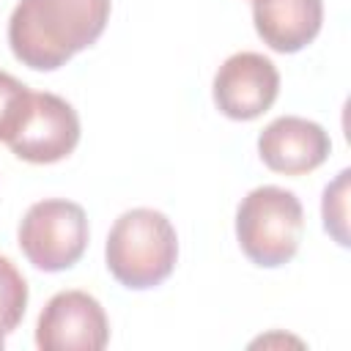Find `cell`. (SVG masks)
Masks as SVG:
<instances>
[{"mask_svg": "<svg viewBox=\"0 0 351 351\" xmlns=\"http://www.w3.org/2000/svg\"><path fill=\"white\" fill-rule=\"evenodd\" d=\"M107 340V313L85 291H60L38 313L36 346L41 351H101Z\"/></svg>", "mask_w": 351, "mask_h": 351, "instance_id": "5b68a950", "label": "cell"}, {"mask_svg": "<svg viewBox=\"0 0 351 351\" xmlns=\"http://www.w3.org/2000/svg\"><path fill=\"white\" fill-rule=\"evenodd\" d=\"M348 170H340L337 178L324 189V203H321V214H324V228L326 233H332V239L340 247H348Z\"/></svg>", "mask_w": 351, "mask_h": 351, "instance_id": "7c38bea8", "label": "cell"}, {"mask_svg": "<svg viewBox=\"0 0 351 351\" xmlns=\"http://www.w3.org/2000/svg\"><path fill=\"white\" fill-rule=\"evenodd\" d=\"M329 132L299 115H280L258 134L261 162L282 176H304L329 159Z\"/></svg>", "mask_w": 351, "mask_h": 351, "instance_id": "ba28073f", "label": "cell"}, {"mask_svg": "<svg viewBox=\"0 0 351 351\" xmlns=\"http://www.w3.org/2000/svg\"><path fill=\"white\" fill-rule=\"evenodd\" d=\"M252 22L261 41L282 55L304 49L324 22L321 0H252Z\"/></svg>", "mask_w": 351, "mask_h": 351, "instance_id": "9c48e42d", "label": "cell"}, {"mask_svg": "<svg viewBox=\"0 0 351 351\" xmlns=\"http://www.w3.org/2000/svg\"><path fill=\"white\" fill-rule=\"evenodd\" d=\"M3 343H5V332L0 329V348H3Z\"/></svg>", "mask_w": 351, "mask_h": 351, "instance_id": "4fadbf2b", "label": "cell"}, {"mask_svg": "<svg viewBox=\"0 0 351 351\" xmlns=\"http://www.w3.org/2000/svg\"><path fill=\"white\" fill-rule=\"evenodd\" d=\"M104 258L110 274L129 291L162 285L178 261L176 228L156 208H129L112 222Z\"/></svg>", "mask_w": 351, "mask_h": 351, "instance_id": "7a4b0ae2", "label": "cell"}, {"mask_svg": "<svg viewBox=\"0 0 351 351\" xmlns=\"http://www.w3.org/2000/svg\"><path fill=\"white\" fill-rule=\"evenodd\" d=\"M80 143V115L77 110L55 93H33L30 110L5 143L11 154L30 165H52L66 159Z\"/></svg>", "mask_w": 351, "mask_h": 351, "instance_id": "8992f818", "label": "cell"}, {"mask_svg": "<svg viewBox=\"0 0 351 351\" xmlns=\"http://www.w3.org/2000/svg\"><path fill=\"white\" fill-rule=\"evenodd\" d=\"M33 101V90L14 74L0 71V143H8L22 126Z\"/></svg>", "mask_w": 351, "mask_h": 351, "instance_id": "8fae6325", "label": "cell"}, {"mask_svg": "<svg viewBox=\"0 0 351 351\" xmlns=\"http://www.w3.org/2000/svg\"><path fill=\"white\" fill-rule=\"evenodd\" d=\"M27 307V282L11 258L0 255V329L8 335L19 326Z\"/></svg>", "mask_w": 351, "mask_h": 351, "instance_id": "30bf717a", "label": "cell"}, {"mask_svg": "<svg viewBox=\"0 0 351 351\" xmlns=\"http://www.w3.org/2000/svg\"><path fill=\"white\" fill-rule=\"evenodd\" d=\"M110 0H19L8 19V47L33 71H55L99 41Z\"/></svg>", "mask_w": 351, "mask_h": 351, "instance_id": "6da1fadb", "label": "cell"}, {"mask_svg": "<svg viewBox=\"0 0 351 351\" xmlns=\"http://www.w3.org/2000/svg\"><path fill=\"white\" fill-rule=\"evenodd\" d=\"M88 217L74 200L47 197L33 203L19 222V250L41 271L71 269L88 247Z\"/></svg>", "mask_w": 351, "mask_h": 351, "instance_id": "277c9868", "label": "cell"}, {"mask_svg": "<svg viewBox=\"0 0 351 351\" xmlns=\"http://www.w3.org/2000/svg\"><path fill=\"white\" fill-rule=\"evenodd\" d=\"M280 93V71L261 52H236L214 74L211 96L222 115L252 121L263 115Z\"/></svg>", "mask_w": 351, "mask_h": 351, "instance_id": "52a82bcc", "label": "cell"}, {"mask_svg": "<svg viewBox=\"0 0 351 351\" xmlns=\"http://www.w3.org/2000/svg\"><path fill=\"white\" fill-rule=\"evenodd\" d=\"M304 208L285 186H255L236 208V239L241 252L263 269L285 266L302 241Z\"/></svg>", "mask_w": 351, "mask_h": 351, "instance_id": "3957f363", "label": "cell"}]
</instances>
